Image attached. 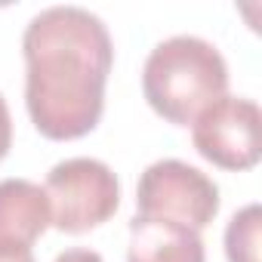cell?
<instances>
[{
  "mask_svg": "<svg viewBox=\"0 0 262 262\" xmlns=\"http://www.w3.org/2000/svg\"><path fill=\"white\" fill-rule=\"evenodd\" d=\"M0 262H34L31 250H0Z\"/></svg>",
  "mask_w": 262,
  "mask_h": 262,
  "instance_id": "8fae6325",
  "label": "cell"
},
{
  "mask_svg": "<svg viewBox=\"0 0 262 262\" xmlns=\"http://www.w3.org/2000/svg\"><path fill=\"white\" fill-rule=\"evenodd\" d=\"M136 207H139V216L170 219L201 231L219 213V188L198 167L167 158L151 164L139 176Z\"/></svg>",
  "mask_w": 262,
  "mask_h": 262,
  "instance_id": "277c9868",
  "label": "cell"
},
{
  "mask_svg": "<svg viewBox=\"0 0 262 262\" xmlns=\"http://www.w3.org/2000/svg\"><path fill=\"white\" fill-rule=\"evenodd\" d=\"M228 90L222 53L194 34H176L151 50L142 68V93L148 105L170 123L188 126L219 102Z\"/></svg>",
  "mask_w": 262,
  "mask_h": 262,
  "instance_id": "7a4b0ae2",
  "label": "cell"
},
{
  "mask_svg": "<svg viewBox=\"0 0 262 262\" xmlns=\"http://www.w3.org/2000/svg\"><path fill=\"white\" fill-rule=\"evenodd\" d=\"M259 204H250L231 216L225 228L228 262H259Z\"/></svg>",
  "mask_w": 262,
  "mask_h": 262,
  "instance_id": "ba28073f",
  "label": "cell"
},
{
  "mask_svg": "<svg viewBox=\"0 0 262 262\" xmlns=\"http://www.w3.org/2000/svg\"><path fill=\"white\" fill-rule=\"evenodd\" d=\"M53 225L50 198L28 179L0 182V250H31Z\"/></svg>",
  "mask_w": 262,
  "mask_h": 262,
  "instance_id": "8992f818",
  "label": "cell"
},
{
  "mask_svg": "<svg viewBox=\"0 0 262 262\" xmlns=\"http://www.w3.org/2000/svg\"><path fill=\"white\" fill-rule=\"evenodd\" d=\"M201 158L222 170H250L262 155V111L253 99L222 96L191 123Z\"/></svg>",
  "mask_w": 262,
  "mask_h": 262,
  "instance_id": "5b68a950",
  "label": "cell"
},
{
  "mask_svg": "<svg viewBox=\"0 0 262 262\" xmlns=\"http://www.w3.org/2000/svg\"><path fill=\"white\" fill-rule=\"evenodd\" d=\"M25 105L47 139H80L99 123L114 47L105 22L83 7L40 10L22 37Z\"/></svg>",
  "mask_w": 262,
  "mask_h": 262,
  "instance_id": "6da1fadb",
  "label": "cell"
},
{
  "mask_svg": "<svg viewBox=\"0 0 262 262\" xmlns=\"http://www.w3.org/2000/svg\"><path fill=\"white\" fill-rule=\"evenodd\" d=\"M47 198L53 225L65 234H83L108 222L120 204V185L108 164L96 158H71L50 170Z\"/></svg>",
  "mask_w": 262,
  "mask_h": 262,
  "instance_id": "3957f363",
  "label": "cell"
},
{
  "mask_svg": "<svg viewBox=\"0 0 262 262\" xmlns=\"http://www.w3.org/2000/svg\"><path fill=\"white\" fill-rule=\"evenodd\" d=\"M10 145H13V120H10L7 99H4V93H0V161L7 158Z\"/></svg>",
  "mask_w": 262,
  "mask_h": 262,
  "instance_id": "9c48e42d",
  "label": "cell"
},
{
  "mask_svg": "<svg viewBox=\"0 0 262 262\" xmlns=\"http://www.w3.org/2000/svg\"><path fill=\"white\" fill-rule=\"evenodd\" d=\"M56 262H102V256L96 250H86V247H74V250H65L56 256Z\"/></svg>",
  "mask_w": 262,
  "mask_h": 262,
  "instance_id": "30bf717a",
  "label": "cell"
},
{
  "mask_svg": "<svg viewBox=\"0 0 262 262\" xmlns=\"http://www.w3.org/2000/svg\"><path fill=\"white\" fill-rule=\"evenodd\" d=\"M126 262H207V253L194 228L170 219L133 216Z\"/></svg>",
  "mask_w": 262,
  "mask_h": 262,
  "instance_id": "52a82bcc",
  "label": "cell"
}]
</instances>
